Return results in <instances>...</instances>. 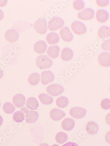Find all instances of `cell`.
<instances>
[{
	"label": "cell",
	"instance_id": "6da1fadb",
	"mask_svg": "<svg viewBox=\"0 0 110 146\" xmlns=\"http://www.w3.org/2000/svg\"><path fill=\"white\" fill-rule=\"evenodd\" d=\"M36 65L41 69L49 68L52 65V61L49 57L45 55L38 56L36 60Z\"/></svg>",
	"mask_w": 110,
	"mask_h": 146
},
{
	"label": "cell",
	"instance_id": "7a4b0ae2",
	"mask_svg": "<svg viewBox=\"0 0 110 146\" xmlns=\"http://www.w3.org/2000/svg\"><path fill=\"white\" fill-rule=\"evenodd\" d=\"M21 111L25 113L26 122L28 123H34L39 118V114L36 111L29 110L26 108H23Z\"/></svg>",
	"mask_w": 110,
	"mask_h": 146
},
{
	"label": "cell",
	"instance_id": "3957f363",
	"mask_svg": "<svg viewBox=\"0 0 110 146\" xmlns=\"http://www.w3.org/2000/svg\"><path fill=\"white\" fill-rule=\"evenodd\" d=\"M64 22L60 17H54L52 19L48 24V28L50 31H55L62 28L64 26Z\"/></svg>",
	"mask_w": 110,
	"mask_h": 146
},
{
	"label": "cell",
	"instance_id": "277c9868",
	"mask_svg": "<svg viewBox=\"0 0 110 146\" xmlns=\"http://www.w3.org/2000/svg\"><path fill=\"white\" fill-rule=\"evenodd\" d=\"M34 29L35 31L40 34H44L47 31V22L43 18L37 20L34 23Z\"/></svg>",
	"mask_w": 110,
	"mask_h": 146
},
{
	"label": "cell",
	"instance_id": "5b68a950",
	"mask_svg": "<svg viewBox=\"0 0 110 146\" xmlns=\"http://www.w3.org/2000/svg\"><path fill=\"white\" fill-rule=\"evenodd\" d=\"M64 88L60 85L53 84L48 86L47 88V92L50 95L54 97L59 96L64 92Z\"/></svg>",
	"mask_w": 110,
	"mask_h": 146
},
{
	"label": "cell",
	"instance_id": "8992f818",
	"mask_svg": "<svg viewBox=\"0 0 110 146\" xmlns=\"http://www.w3.org/2000/svg\"><path fill=\"white\" fill-rule=\"evenodd\" d=\"M71 28L73 32L77 35H82L87 32V27L83 23L80 21L73 22Z\"/></svg>",
	"mask_w": 110,
	"mask_h": 146
},
{
	"label": "cell",
	"instance_id": "52a82bcc",
	"mask_svg": "<svg viewBox=\"0 0 110 146\" xmlns=\"http://www.w3.org/2000/svg\"><path fill=\"white\" fill-rule=\"evenodd\" d=\"M95 11L93 9L90 8H87L82 11L79 13L78 17L79 19L85 21H88L91 20L94 18Z\"/></svg>",
	"mask_w": 110,
	"mask_h": 146
},
{
	"label": "cell",
	"instance_id": "ba28073f",
	"mask_svg": "<svg viewBox=\"0 0 110 146\" xmlns=\"http://www.w3.org/2000/svg\"><path fill=\"white\" fill-rule=\"evenodd\" d=\"M70 115L75 119H81L87 114V110L82 108L76 107L71 108L70 110Z\"/></svg>",
	"mask_w": 110,
	"mask_h": 146
},
{
	"label": "cell",
	"instance_id": "9c48e42d",
	"mask_svg": "<svg viewBox=\"0 0 110 146\" xmlns=\"http://www.w3.org/2000/svg\"><path fill=\"white\" fill-rule=\"evenodd\" d=\"M5 38L8 42L14 43L19 39V34L15 29H9L6 31L5 33Z\"/></svg>",
	"mask_w": 110,
	"mask_h": 146
},
{
	"label": "cell",
	"instance_id": "30bf717a",
	"mask_svg": "<svg viewBox=\"0 0 110 146\" xmlns=\"http://www.w3.org/2000/svg\"><path fill=\"white\" fill-rule=\"evenodd\" d=\"M55 79V76L52 72L46 71L41 74V82L42 84L46 85L52 82Z\"/></svg>",
	"mask_w": 110,
	"mask_h": 146
},
{
	"label": "cell",
	"instance_id": "8fae6325",
	"mask_svg": "<svg viewBox=\"0 0 110 146\" xmlns=\"http://www.w3.org/2000/svg\"><path fill=\"white\" fill-rule=\"evenodd\" d=\"M61 38L65 42H70L73 40V35L68 27H64L60 31Z\"/></svg>",
	"mask_w": 110,
	"mask_h": 146
},
{
	"label": "cell",
	"instance_id": "7c38bea8",
	"mask_svg": "<svg viewBox=\"0 0 110 146\" xmlns=\"http://www.w3.org/2000/svg\"><path fill=\"white\" fill-rule=\"evenodd\" d=\"M99 63L101 66L108 67L110 66V54L107 52H102L98 57Z\"/></svg>",
	"mask_w": 110,
	"mask_h": 146
},
{
	"label": "cell",
	"instance_id": "4fadbf2b",
	"mask_svg": "<svg viewBox=\"0 0 110 146\" xmlns=\"http://www.w3.org/2000/svg\"><path fill=\"white\" fill-rule=\"evenodd\" d=\"M50 116L53 120L58 121L65 117L66 114L63 111L57 108H54L51 111Z\"/></svg>",
	"mask_w": 110,
	"mask_h": 146
},
{
	"label": "cell",
	"instance_id": "5bb4252c",
	"mask_svg": "<svg viewBox=\"0 0 110 146\" xmlns=\"http://www.w3.org/2000/svg\"><path fill=\"white\" fill-rule=\"evenodd\" d=\"M34 49L37 53L42 54L46 52L47 49V44L45 41L41 40L35 43Z\"/></svg>",
	"mask_w": 110,
	"mask_h": 146
},
{
	"label": "cell",
	"instance_id": "9a60e30c",
	"mask_svg": "<svg viewBox=\"0 0 110 146\" xmlns=\"http://www.w3.org/2000/svg\"><path fill=\"white\" fill-rule=\"evenodd\" d=\"M13 102L16 107L22 108L25 105L26 98L23 94H16L13 98Z\"/></svg>",
	"mask_w": 110,
	"mask_h": 146
},
{
	"label": "cell",
	"instance_id": "2e32d148",
	"mask_svg": "<svg viewBox=\"0 0 110 146\" xmlns=\"http://www.w3.org/2000/svg\"><path fill=\"white\" fill-rule=\"evenodd\" d=\"M96 18L98 22L101 23L107 22L109 18V14L106 10L99 9L97 11Z\"/></svg>",
	"mask_w": 110,
	"mask_h": 146
},
{
	"label": "cell",
	"instance_id": "e0dca14e",
	"mask_svg": "<svg viewBox=\"0 0 110 146\" xmlns=\"http://www.w3.org/2000/svg\"><path fill=\"white\" fill-rule=\"evenodd\" d=\"M62 128L66 131H71L75 126V121L73 119L66 118L64 120L61 124Z\"/></svg>",
	"mask_w": 110,
	"mask_h": 146
},
{
	"label": "cell",
	"instance_id": "ac0fdd59",
	"mask_svg": "<svg viewBox=\"0 0 110 146\" xmlns=\"http://www.w3.org/2000/svg\"><path fill=\"white\" fill-rule=\"evenodd\" d=\"M87 132L91 135H94L97 133L99 130V126L94 121H89L86 125Z\"/></svg>",
	"mask_w": 110,
	"mask_h": 146
},
{
	"label": "cell",
	"instance_id": "d6986e66",
	"mask_svg": "<svg viewBox=\"0 0 110 146\" xmlns=\"http://www.w3.org/2000/svg\"><path fill=\"white\" fill-rule=\"evenodd\" d=\"M74 56V52L70 48H66L63 49L61 52V57L64 61H70Z\"/></svg>",
	"mask_w": 110,
	"mask_h": 146
},
{
	"label": "cell",
	"instance_id": "ffe728a7",
	"mask_svg": "<svg viewBox=\"0 0 110 146\" xmlns=\"http://www.w3.org/2000/svg\"><path fill=\"white\" fill-rule=\"evenodd\" d=\"M26 107L31 110H37L39 107V103L37 99L31 97L27 100Z\"/></svg>",
	"mask_w": 110,
	"mask_h": 146
},
{
	"label": "cell",
	"instance_id": "44dd1931",
	"mask_svg": "<svg viewBox=\"0 0 110 146\" xmlns=\"http://www.w3.org/2000/svg\"><path fill=\"white\" fill-rule=\"evenodd\" d=\"M60 36L56 33L52 32L47 35V42L51 45L56 44L59 42Z\"/></svg>",
	"mask_w": 110,
	"mask_h": 146
},
{
	"label": "cell",
	"instance_id": "7402d4cb",
	"mask_svg": "<svg viewBox=\"0 0 110 146\" xmlns=\"http://www.w3.org/2000/svg\"><path fill=\"white\" fill-rule=\"evenodd\" d=\"M60 48L56 45L50 46L47 51L48 55L52 58H56L59 55Z\"/></svg>",
	"mask_w": 110,
	"mask_h": 146
},
{
	"label": "cell",
	"instance_id": "603a6c76",
	"mask_svg": "<svg viewBox=\"0 0 110 146\" xmlns=\"http://www.w3.org/2000/svg\"><path fill=\"white\" fill-rule=\"evenodd\" d=\"M98 36L102 39L110 38V29L107 26H102L99 29Z\"/></svg>",
	"mask_w": 110,
	"mask_h": 146
},
{
	"label": "cell",
	"instance_id": "cb8c5ba5",
	"mask_svg": "<svg viewBox=\"0 0 110 146\" xmlns=\"http://www.w3.org/2000/svg\"><path fill=\"white\" fill-rule=\"evenodd\" d=\"M28 82L31 85L35 86L39 84L40 80V75L39 73L34 72L29 76Z\"/></svg>",
	"mask_w": 110,
	"mask_h": 146
},
{
	"label": "cell",
	"instance_id": "d4e9b609",
	"mask_svg": "<svg viewBox=\"0 0 110 146\" xmlns=\"http://www.w3.org/2000/svg\"><path fill=\"white\" fill-rule=\"evenodd\" d=\"M39 100L42 103L46 105L52 104L53 102V99L50 95L45 94H42L38 96Z\"/></svg>",
	"mask_w": 110,
	"mask_h": 146
},
{
	"label": "cell",
	"instance_id": "484cf974",
	"mask_svg": "<svg viewBox=\"0 0 110 146\" xmlns=\"http://www.w3.org/2000/svg\"><path fill=\"white\" fill-rule=\"evenodd\" d=\"M56 104L58 107L61 108H65L68 105V99L64 96L59 97L56 100Z\"/></svg>",
	"mask_w": 110,
	"mask_h": 146
},
{
	"label": "cell",
	"instance_id": "4316f807",
	"mask_svg": "<svg viewBox=\"0 0 110 146\" xmlns=\"http://www.w3.org/2000/svg\"><path fill=\"white\" fill-rule=\"evenodd\" d=\"M25 116L22 111H17L13 115V119L15 122L21 123L25 120Z\"/></svg>",
	"mask_w": 110,
	"mask_h": 146
},
{
	"label": "cell",
	"instance_id": "83f0119b",
	"mask_svg": "<svg viewBox=\"0 0 110 146\" xmlns=\"http://www.w3.org/2000/svg\"><path fill=\"white\" fill-rule=\"evenodd\" d=\"M68 139V136L66 133L63 132L58 133L56 136V141L58 143L63 144Z\"/></svg>",
	"mask_w": 110,
	"mask_h": 146
},
{
	"label": "cell",
	"instance_id": "f1b7e54d",
	"mask_svg": "<svg viewBox=\"0 0 110 146\" xmlns=\"http://www.w3.org/2000/svg\"><path fill=\"white\" fill-rule=\"evenodd\" d=\"M3 109L6 113L11 114L14 112L15 108L11 103L6 102L3 105Z\"/></svg>",
	"mask_w": 110,
	"mask_h": 146
},
{
	"label": "cell",
	"instance_id": "f546056e",
	"mask_svg": "<svg viewBox=\"0 0 110 146\" xmlns=\"http://www.w3.org/2000/svg\"><path fill=\"white\" fill-rule=\"evenodd\" d=\"M73 5V7L76 10H82L84 8L85 3L83 1L78 0V1H75L74 2Z\"/></svg>",
	"mask_w": 110,
	"mask_h": 146
},
{
	"label": "cell",
	"instance_id": "4dcf8cb0",
	"mask_svg": "<svg viewBox=\"0 0 110 146\" xmlns=\"http://www.w3.org/2000/svg\"><path fill=\"white\" fill-rule=\"evenodd\" d=\"M101 107L104 110H108L110 108V100L109 99H104L101 102Z\"/></svg>",
	"mask_w": 110,
	"mask_h": 146
},
{
	"label": "cell",
	"instance_id": "1f68e13d",
	"mask_svg": "<svg viewBox=\"0 0 110 146\" xmlns=\"http://www.w3.org/2000/svg\"><path fill=\"white\" fill-rule=\"evenodd\" d=\"M98 5L101 7H105L109 4V1L108 0H98L96 1Z\"/></svg>",
	"mask_w": 110,
	"mask_h": 146
},
{
	"label": "cell",
	"instance_id": "d6a6232c",
	"mask_svg": "<svg viewBox=\"0 0 110 146\" xmlns=\"http://www.w3.org/2000/svg\"><path fill=\"white\" fill-rule=\"evenodd\" d=\"M110 40L105 41L103 44H102L103 49L105 50L110 51Z\"/></svg>",
	"mask_w": 110,
	"mask_h": 146
},
{
	"label": "cell",
	"instance_id": "836d02e7",
	"mask_svg": "<svg viewBox=\"0 0 110 146\" xmlns=\"http://www.w3.org/2000/svg\"><path fill=\"white\" fill-rule=\"evenodd\" d=\"M8 3L7 0H1L0 1V7H4Z\"/></svg>",
	"mask_w": 110,
	"mask_h": 146
},
{
	"label": "cell",
	"instance_id": "e575fe53",
	"mask_svg": "<svg viewBox=\"0 0 110 146\" xmlns=\"http://www.w3.org/2000/svg\"><path fill=\"white\" fill-rule=\"evenodd\" d=\"M4 17V13L0 9V20H2Z\"/></svg>",
	"mask_w": 110,
	"mask_h": 146
},
{
	"label": "cell",
	"instance_id": "d590c367",
	"mask_svg": "<svg viewBox=\"0 0 110 146\" xmlns=\"http://www.w3.org/2000/svg\"><path fill=\"white\" fill-rule=\"evenodd\" d=\"M3 75H4V73H3V71L1 68H0V79H1L3 77Z\"/></svg>",
	"mask_w": 110,
	"mask_h": 146
},
{
	"label": "cell",
	"instance_id": "8d00e7d4",
	"mask_svg": "<svg viewBox=\"0 0 110 146\" xmlns=\"http://www.w3.org/2000/svg\"><path fill=\"white\" fill-rule=\"evenodd\" d=\"M2 123H3V118L0 115V126L2 125Z\"/></svg>",
	"mask_w": 110,
	"mask_h": 146
},
{
	"label": "cell",
	"instance_id": "74e56055",
	"mask_svg": "<svg viewBox=\"0 0 110 146\" xmlns=\"http://www.w3.org/2000/svg\"><path fill=\"white\" fill-rule=\"evenodd\" d=\"M0 107H1V102H0Z\"/></svg>",
	"mask_w": 110,
	"mask_h": 146
}]
</instances>
